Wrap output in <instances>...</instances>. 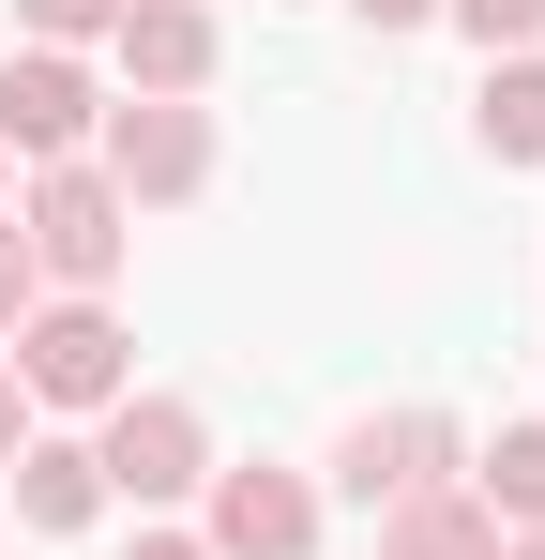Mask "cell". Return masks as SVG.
<instances>
[{
  "label": "cell",
  "mask_w": 545,
  "mask_h": 560,
  "mask_svg": "<svg viewBox=\"0 0 545 560\" xmlns=\"http://www.w3.org/2000/svg\"><path fill=\"white\" fill-rule=\"evenodd\" d=\"M197 546L212 560H318V485L272 469V455L212 469V485H197Z\"/></svg>",
  "instance_id": "obj_7"
},
{
  "label": "cell",
  "mask_w": 545,
  "mask_h": 560,
  "mask_svg": "<svg viewBox=\"0 0 545 560\" xmlns=\"http://www.w3.org/2000/svg\"><path fill=\"white\" fill-rule=\"evenodd\" d=\"M334 485H349L363 515H394L425 485H469V424L454 409H363L349 440H334Z\"/></svg>",
  "instance_id": "obj_6"
},
{
  "label": "cell",
  "mask_w": 545,
  "mask_h": 560,
  "mask_svg": "<svg viewBox=\"0 0 545 560\" xmlns=\"http://www.w3.org/2000/svg\"><path fill=\"white\" fill-rule=\"evenodd\" d=\"M363 31H425V15H440V0H349Z\"/></svg>",
  "instance_id": "obj_16"
},
{
  "label": "cell",
  "mask_w": 545,
  "mask_h": 560,
  "mask_svg": "<svg viewBox=\"0 0 545 560\" xmlns=\"http://www.w3.org/2000/svg\"><path fill=\"white\" fill-rule=\"evenodd\" d=\"M379 560H500V515H485L469 485H425V500L379 515Z\"/></svg>",
  "instance_id": "obj_10"
},
{
  "label": "cell",
  "mask_w": 545,
  "mask_h": 560,
  "mask_svg": "<svg viewBox=\"0 0 545 560\" xmlns=\"http://www.w3.org/2000/svg\"><path fill=\"white\" fill-rule=\"evenodd\" d=\"M469 137H485L500 167H545V46L485 61V92H469Z\"/></svg>",
  "instance_id": "obj_11"
},
{
  "label": "cell",
  "mask_w": 545,
  "mask_h": 560,
  "mask_svg": "<svg viewBox=\"0 0 545 560\" xmlns=\"http://www.w3.org/2000/svg\"><path fill=\"white\" fill-rule=\"evenodd\" d=\"M15 440H31V394H15V364H0V469H15Z\"/></svg>",
  "instance_id": "obj_17"
},
{
  "label": "cell",
  "mask_w": 545,
  "mask_h": 560,
  "mask_svg": "<svg viewBox=\"0 0 545 560\" xmlns=\"http://www.w3.org/2000/svg\"><path fill=\"white\" fill-rule=\"evenodd\" d=\"M91 515H106L91 440H15V530H91Z\"/></svg>",
  "instance_id": "obj_9"
},
{
  "label": "cell",
  "mask_w": 545,
  "mask_h": 560,
  "mask_svg": "<svg viewBox=\"0 0 545 560\" xmlns=\"http://www.w3.org/2000/svg\"><path fill=\"white\" fill-rule=\"evenodd\" d=\"M121 560H212V546H197V530H137Z\"/></svg>",
  "instance_id": "obj_18"
},
{
  "label": "cell",
  "mask_w": 545,
  "mask_h": 560,
  "mask_svg": "<svg viewBox=\"0 0 545 560\" xmlns=\"http://www.w3.org/2000/svg\"><path fill=\"white\" fill-rule=\"evenodd\" d=\"M91 469H106V515H167L212 485V424H197V394H121L106 424H91Z\"/></svg>",
  "instance_id": "obj_3"
},
{
  "label": "cell",
  "mask_w": 545,
  "mask_h": 560,
  "mask_svg": "<svg viewBox=\"0 0 545 560\" xmlns=\"http://www.w3.org/2000/svg\"><path fill=\"white\" fill-rule=\"evenodd\" d=\"M31 303H46V273H31V243H15V212H0V334H15Z\"/></svg>",
  "instance_id": "obj_15"
},
{
  "label": "cell",
  "mask_w": 545,
  "mask_h": 560,
  "mask_svg": "<svg viewBox=\"0 0 545 560\" xmlns=\"http://www.w3.org/2000/svg\"><path fill=\"white\" fill-rule=\"evenodd\" d=\"M500 560H545V530H500Z\"/></svg>",
  "instance_id": "obj_19"
},
{
  "label": "cell",
  "mask_w": 545,
  "mask_h": 560,
  "mask_svg": "<svg viewBox=\"0 0 545 560\" xmlns=\"http://www.w3.org/2000/svg\"><path fill=\"white\" fill-rule=\"evenodd\" d=\"M15 31H31V46H106L121 0H15Z\"/></svg>",
  "instance_id": "obj_14"
},
{
  "label": "cell",
  "mask_w": 545,
  "mask_h": 560,
  "mask_svg": "<svg viewBox=\"0 0 545 560\" xmlns=\"http://www.w3.org/2000/svg\"><path fill=\"white\" fill-rule=\"evenodd\" d=\"M15 243H31V273H46V288L106 303V273L137 258V212H121V183L77 152V167H31V183H15Z\"/></svg>",
  "instance_id": "obj_1"
},
{
  "label": "cell",
  "mask_w": 545,
  "mask_h": 560,
  "mask_svg": "<svg viewBox=\"0 0 545 560\" xmlns=\"http://www.w3.org/2000/svg\"><path fill=\"white\" fill-rule=\"evenodd\" d=\"M91 137H106V77H91L77 46H15L0 61V152L15 167H77Z\"/></svg>",
  "instance_id": "obj_4"
},
{
  "label": "cell",
  "mask_w": 545,
  "mask_h": 560,
  "mask_svg": "<svg viewBox=\"0 0 545 560\" xmlns=\"http://www.w3.org/2000/svg\"><path fill=\"white\" fill-rule=\"evenodd\" d=\"M454 31L485 46V61H515V46H545V0H440Z\"/></svg>",
  "instance_id": "obj_13"
},
{
  "label": "cell",
  "mask_w": 545,
  "mask_h": 560,
  "mask_svg": "<svg viewBox=\"0 0 545 560\" xmlns=\"http://www.w3.org/2000/svg\"><path fill=\"white\" fill-rule=\"evenodd\" d=\"M469 500H485L500 530H545V424H500V440L469 455Z\"/></svg>",
  "instance_id": "obj_12"
},
{
  "label": "cell",
  "mask_w": 545,
  "mask_h": 560,
  "mask_svg": "<svg viewBox=\"0 0 545 560\" xmlns=\"http://www.w3.org/2000/svg\"><path fill=\"white\" fill-rule=\"evenodd\" d=\"M106 61H121V92H152V106H197V92H212V61H228V31H212V0H121Z\"/></svg>",
  "instance_id": "obj_8"
},
{
  "label": "cell",
  "mask_w": 545,
  "mask_h": 560,
  "mask_svg": "<svg viewBox=\"0 0 545 560\" xmlns=\"http://www.w3.org/2000/svg\"><path fill=\"white\" fill-rule=\"evenodd\" d=\"M91 167L121 183V212H182V197L212 183V106H152V92H121V106H106V137H91Z\"/></svg>",
  "instance_id": "obj_5"
},
{
  "label": "cell",
  "mask_w": 545,
  "mask_h": 560,
  "mask_svg": "<svg viewBox=\"0 0 545 560\" xmlns=\"http://www.w3.org/2000/svg\"><path fill=\"white\" fill-rule=\"evenodd\" d=\"M0 364H15V394H31V409H91V424H106V409L137 394V334H121L106 303H77V288H61V303H31V318L0 334Z\"/></svg>",
  "instance_id": "obj_2"
}]
</instances>
